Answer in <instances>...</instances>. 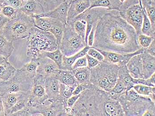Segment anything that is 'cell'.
I'll return each mask as SVG.
<instances>
[{"label": "cell", "instance_id": "cell-4", "mask_svg": "<svg viewBox=\"0 0 155 116\" xmlns=\"http://www.w3.org/2000/svg\"><path fill=\"white\" fill-rule=\"evenodd\" d=\"M27 56L30 59L39 58L45 52L59 49L55 37L51 32L34 27L27 38Z\"/></svg>", "mask_w": 155, "mask_h": 116}, {"label": "cell", "instance_id": "cell-25", "mask_svg": "<svg viewBox=\"0 0 155 116\" xmlns=\"http://www.w3.org/2000/svg\"><path fill=\"white\" fill-rule=\"evenodd\" d=\"M78 84L90 83L91 69L87 67H79L72 70Z\"/></svg>", "mask_w": 155, "mask_h": 116}, {"label": "cell", "instance_id": "cell-31", "mask_svg": "<svg viewBox=\"0 0 155 116\" xmlns=\"http://www.w3.org/2000/svg\"><path fill=\"white\" fill-rule=\"evenodd\" d=\"M133 88L138 94L141 96L148 97L155 102V87L143 84H136L134 86Z\"/></svg>", "mask_w": 155, "mask_h": 116}, {"label": "cell", "instance_id": "cell-55", "mask_svg": "<svg viewBox=\"0 0 155 116\" xmlns=\"http://www.w3.org/2000/svg\"><path fill=\"white\" fill-rule=\"evenodd\" d=\"M22 1H23V2H25L26 1H27V0H22Z\"/></svg>", "mask_w": 155, "mask_h": 116}, {"label": "cell", "instance_id": "cell-28", "mask_svg": "<svg viewBox=\"0 0 155 116\" xmlns=\"http://www.w3.org/2000/svg\"><path fill=\"white\" fill-rule=\"evenodd\" d=\"M118 79L123 82L127 91L133 88L135 85L134 78L131 76L126 65L120 66L118 70Z\"/></svg>", "mask_w": 155, "mask_h": 116}, {"label": "cell", "instance_id": "cell-2", "mask_svg": "<svg viewBox=\"0 0 155 116\" xmlns=\"http://www.w3.org/2000/svg\"><path fill=\"white\" fill-rule=\"evenodd\" d=\"M124 111L117 100L109 92L90 83L89 86L80 94L72 108L70 116H124Z\"/></svg>", "mask_w": 155, "mask_h": 116}, {"label": "cell", "instance_id": "cell-26", "mask_svg": "<svg viewBox=\"0 0 155 116\" xmlns=\"http://www.w3.org/2000/svg\"><path fill=\"white\" fill-rule=\"evenodd\" d=\"M60 83L65 85H73L78 84L77 80L74 77L72 72L70 70L60 69L55 76Z\"/></svg>", "mask_w": 155, "mask_h": 116}, {"label": "cell", "instance_id": "cell-44", "mask_svg": "<svg viewBox=\"0 0 155 116\" xmlns=\"http://www.w3.org/2000/svg\"><path fill=\"white\" fill-rule=\"evenodd\" d=\"M86 57L87 58V67H88L90 69L94 68L96 66H97L100 63V61H98L94 58L91 57L87 54L86 55Z\"/></svg>", "mask_w": 155, "mask_h": 116}, {"label": "cell", "instance_id": "cell-5", "mask_svg": "<svg viewBox=\"0 0 155 116\" xmlns=\"http://www.w3.org/2000/svg\"><path fill=\"white\" fill-rule=\"evenodd\" d=\"M119 67L103 61L91 69L90 83L97 88L109 92L113 88L118 78Z\"/></svg>", "mask_w": 155, "mask_h": 116}, {"label": "cell", "instance_id": "cell-17", "mask_svg": "<svg viewBox=\"0 0 155 116\" xmlns=\"http://www.w3.org/2000/svg\"><path fill=\"white\" fill-rule=\"evenodd\" d=\"M90 0H71L68 11L67 24L71 23L75 17L90 8Z\"/></svg>", "mask_w": 155, "mask_h": 116}, {"label": "cell", "instance_id": "cell-6", "mask_svg": "<svg viewBox=\"0 0 155 116\" xmlns=\"http://www.w3.org/2000/svg\"><path fill=\"white\" fill-rule=\"evenodd\" d=\"M34 27L33 18L19 10L17 17L8 22L2 35L8 40L13 42L27 39Z\"/></svg>", "mask_w": 155, "mask_h": 116}, {"label": "cell", "instance_id": "cell-50", "mask_svg": "<svg viewBox=\"0 0 155 116\" xmlns=\"http://www.w3.org/2000/svg\"><path fill=\"white\" fill-rule=\"evenodd\" d=\"M5 116L4 107L3 103L2 98L0 96V116Z\"/></svg>", "mask_w": 155, "mask_h": 116}, {"label": "cell", "instance_id": "cell-27", "mask_svg": "<svg viewBox=\"0 0 155 116\" xmlns=\"http://www.w3.org/2000/svg\"><path fill=\"white\" fill-rule=\"evenodd\" d=\"M14 49L13 42L8 40L3 35H0V55L8 59Z\"/></svg>", "mask_w": 155, "mask_h": 116}, {"label": "cell", "instance_id": "cell-13", "mask_svg": "<svg viewBox=\"0 0 155 116\" xmlns=\"http://www.w3.org/2000/svg\"><path fill=\"white\" fill-rule=\"evenodd\" d=\"M109 11L110 10H108L104 8L95 7L89 8L82 14L75 17L83 19L87 23V30L85 36V42L87 44V43L88 36L92 28L96 26L97 22L101 17L105 13Z\"/></svg>", "mask_w": 155, "mask_h": 116}, {"label": "cell", "instance_id": "cell-7", "mask_svg": "<svg viewBox=\"0 0 155 116\" xmlns=\"http://www.w3.org/2000/svg\"><path fill=\"white\" fill-rule=\"evenodd\" d=\"M34 78L22 68L17 69L11 79L6 81H0V96L14 92H30Z\"/></svg>", "mask_w": 155, "mask_h": 116}, {"label": "cell", "instance_id": "cell-30", "mask_svg": "<svg viewBox=\"0 0 155 116\" xmlns=\"http://www.w3.org/2000/svg\"><path fill=\"white\" fill-rule=\"evenodd\" d=\"M77 85H65L60 83V100L63 102L65 108L67 107V100L72 96L73 92Z\"/></svg>", "mask_w": 155, "mask_h": 116}, {"label": "cell", "instance_id": "cell-46", "mask_svg": "<svg viewBox=\"0 0 155 116\" xmlns=\"http://www.w3.org/2000/svg\"><path fill=\"white\" fill-rule=\"evenodd\" d=\"M90 83H87V84H78L76 88L74 89L73 92V95H78L81 94L83 91L86 90L89 86Z\"/></svg>", "mask_w": 155, "mask_h": 116}, {"label": "cell", "instance_id": "cell-20", "mask_svg": "<svg viewBox=\"0 0 155 116\" xmlns=\"http://www.w3.org/2000/svg\"><path fill=\"white\" fill-rule=\"evenodd\" d=\"M19 10L31 18L45 13L43 7L36 0H27L24 2L22 6Z\"/></svg>", "mask_w": 155, "mask_h": 116}, {"label": "cell", "instance_id": "cell-34", "mask_svg": "<svg viewBox=\"0 0 155 116\" xmlns=\"http://www.w3.org/2000/svg\"><path fill=\"white\" fill-rule=\"evenodd\" d=\"M143 20L141 27V33L146 36L155 38V29L153 28L151 22L143 8Z\"/></svg>", "mask_w": 155, "mask_h": 116}, {"label": "cell", "instance_id": "cell-29", "mask_svg": "<svg viewBox=\"0 0 155 116\" xmlns=\"http://www.w3.org/2000/svg\"><path fill=\"white\" fill-rule=\"evenodd\" d=\"M154 29H155V0H140Z\"/></svg>", "mask_w": 155, "mask_h": 116}, {"label": "cell", "instance_id": "cell-32", "mask_svg": "<svg viewBox=\"0 0 155 116\" xmlns=\"http://www.w3.org/2000/svg\"><path fill=\"white\" fill-rule=\"evenodd\" d=\"M17 69L10 62L5 65H0V81H6L11 79Z\"/></svg>", "mask_w": 155, "mask_h": 116}, {"label": "cell", "instance_id": "cell-10", "mask_svg": "<svg viewBox=\"0 0 155 116\" xmlns=\"http://www.w3.org/2000/svg\"><path fill=\"white\" fill-rule=\"evenodd\" d=\"M30 92H14L2 96L5 116H11L27 106Z\"/></svg>", "mask_w": 155, "mask_h": 116}, {"label": "cell", "instance_id": "cell-45", "mask_svg": "<svg viewBox=\"0 0 155 116\" xmlns=\"http://www.w3.org/2000/svg\"><path fill=\"white\" fill-rule=\"evenodd\" d=\"M6 5L20 9L22 6L23 2L22 0H5Z\"/></svg>", "mask_w": 155, "mask_h": 116}, {"label": "cell", "instance_id": "cell-33", "mask_svg": "<svg viewBox=\"0 0 155 116\" xmlns=\"http://www.w3.org/2000/svg\"><path fill=\"white\" fill-rule=\"evenodd\" d=\"M64 55L59 49L52 52H45L41 55L40 58H46L50 59L58 65L60 69L62 67Z\"/></svg>", "mask_w": 155, "mask_h": 116}, {"label": "cell", "instance_id": "cell-41", "mask_svg": "<svg viewBox=\"0 0 155 116\" xmlns=\"http://www.w3.org/2000/svg\"><path fill=\"white\" fill-rule=\"evenodd\" d=\"M19 11V9L6 5L2 8L1 13L9 20H12L17 17Z\"/></svg>", "mask_w": 155, "mask_h": 116}, {"label": "cell", "instance_id": "cell-11", "mask_svg": "<svg viewBox=\"0 0 155 116\" xmlns=\"http://www.w3.org/2000/svg\"><path fill=\"white\" fill-rule=\"evenodd\" d=\"M45 78L37 75L34 77L32 88L31 91L28 106L36 107L44 104L48 97L45 86Z\"/></svg>", "mask_w": 155, "mask_h": 116}, {"label": "cell", "instance_id": "cell-42", "mask_svg": "<svg viewBox=\"0 0 155 116\" xmlns=\"http://www.w3.org/2000/svg\"><path fill=\"white\" fill-rule=\"evenodd\" d=\"M87 54L91 56V57L94 58L99 61L102 62L104 61V58L103 55L97 49H94L93 47H90Z\"/></svg>", "mask_w": 155, "mask_h": 116}, {"label": "cell", "instance_id": "cell-21", "mask_svg": "<svg viewBox=\"0 0 155 116\" xmlns=\"http://www.w3.org/2000/svg\"><path fill=\"white\" fill-rule=\"evenodd\" d=\"M143 78L147 79L155 73V57L143 52L141 54Z\"/></svg>", "mask_w": 155, "mask_h": 116}, {"label": "cell", "instance_id": "cell-53", "mask_svg": "<svg viewBox=\"0 0 155 116\" xmlns=\"http://www.w3.org/2000/svg\"><path fill=\"white\" fill-rule=\"evenodd\" d=\"M120 2H121V3L123 2H125L126 0H120Z\"/></svg>", "mask_w": 155, "mask_h": 116}, {"label": "cell", "instance_id": "cell-37", "mask_svg": "<svg viewBox=\"0 0 155 116\" xmlns=\"http://www.w3.org/2000/svg\"><path fill=\"white\" fill-rule=\"evenodd\" d=\"M70 24H72L76 33L85 40L87 30V23L85 20L75 18Z\"/></svg>", "mask_w": 155, "mask_h": 116}, {"label": "cell", "instance_id": "cell-48", "mask_svg": "<svg viewBox=\"0 0 155 116\" xmlns=\"http://www.w3.org/2000/svg\"><path fill=\"white\" fill-rule=\"evenodd\" d=\"M9 19L5 17L1 13L0 14V35H2L4 29Z\"/></svg>", "mask_w": 155, "mask_h": 116}, {"label": "cell", "instance_id": "cell-49", "mask_svg": "<svg viewBox=\"0 0 155 116\" xmlns=\"http://www.w3.org/2000/svg\"><path fill=\"white\" fill-rule=\"evenodd\" d=\"M144 52L155 57V40L152 42L149 47L144 49Z\"/></svg>", "mask_w": 155, "mask_h": 116}, {"label": "cell", "instance_id": "cell-23", "mask_svg": "<svg viewBox=\"0 0 155 116\" xmlns=\"http://www.w3.org/2000/svg\"><path fill=\"white\" fill-rule=\"evenodd\" d=\"M90 46L87 45L84 49L79 51L75 55L69 57L64 56L63 58L62 67L61 69L66 70H72V66L75 61L79 58L84 57L87 54Z\"/></svg>", "mask_w": 155, "mask_h": 116}, {"label": "cell", "instance_id": "cell-38", "mask_svg": "<svg viewBox=\"0 0 155 116\" xmlns=\"http://www.w3.org/2000/svg\"><path fill=\"white\" fill-rule=\"evenodd\" d=\"M43 7L45 13L53 10L66 0H36Z\"/></svg>", "mask_w": 155, "mask_h": 116}, {"label": "cell", "instance_id": "cell-8", "mask_svg": "<svg viewBox=\"0 0 155 116\" xmlns=\"http://www.w3.org/2000/svg\"><path fill=\"white\" fill-rule=\"evenodd\" d=\"M120 15L132 26L138 35L141 34L143 9L140 0H126L121 3Z\"/></svg>", "mask_w": 155, "mask_h": 116}, {"label": "cell", "instance_id": "cell-16", "mask_svg": "<svg viewBox=\"0 0 155 116\" xmlns=\"http://www.w3.org/2000/svg\"><path fill=\"white\" fill-rule=\"evenodd\" d=\"M71 0H66L59 6L50 12L38 15L41 17L51 18L60 21L65 25L67 24L68 11Z\"/></svg>", "mask_w": 155, "mask_h": 116}, {"label": "cell", "instance_id": "cell-51", "mask_svg": "<svg viewBox=\"0 0 155 116\" xmlns=\"http://www.w3.org/2000/svg\"><path fill=\"white\" fill-rule=\"evenodd\" d=\"M9 63L8 59L2 56V55H0V65H5V64H7Z\"/></svg>", "mask_w": 155, "mask_h": 116}, {"label": "cell", "instance_id": "cell-12", "mask_svg": "<svg viewBox=\"0 0 155 116\" xmlns=\"http://www.w3.org/2000/svg\"><path fill=\"white\" fill-rule=\"evenodd\" d=\"M29 116H67L65 107L62 102L57 100L46 105L45 103L36 107L27 106Z\"/></svg>", "mask_w": 155, "mask_h": 116}, {"label": "cell", "instance_id": "cell-52", "mask_svg": "<svg viewBox=\"0 0 155 116\" xmlns=\"http://www.w3.org/2000/svg\"><path fill=\"white\" fill-rule=\"evenodd\" d=\"M5 6H6L5 0H0V7L2 8Z\"/></svg>", "mask_w": 155, "mask_h": 116}, {"label": "cell", "instance_id": "cell-19", "mask_svg": "<svg viewBox=\"0 0 155 116\" xmlns=\"http://www.w3.org/2000/svg\"><path fill=\"white\" fill-rule=\"evenodd\" d=\"M126 65L132 77L134 79H143L141 54L132 57Z\"/></svg>", "mask_w": 155, "mask_h": 116}, {"label": "cell", "instance_id": "cell-9", "mask_svg": "<svg viewBox=\"0 0 155 116\" xmlns=\"http://www.w3.org/2000/svg\"><path fill=\"white\" fill-rule=\"evenodd\" d=\"M87 45L85 39L76 33L72 24H67L59 46V49L64 56L69 57L75 55Z\"/></svg>", "mask_w": 155, "mask_h": 116}, {"label": "cell", "instance_id": "cell-1", "mask_svg": "<svg viewBox=\"0 0 155 116\" xmlns=\"http://www.w3.org/2000/svg\"><path fill=\"white\" fill-rule=\"evenodd\" d=\"M134 27L117 11H110L100 19L96 27L93 48L120 54L134 53L141 48Z\"/></svg>", "mask_w": 155, "mask_h": 116}, {"label": "cell", "instance_id": "cell-40", "mask_svg": "<svg viewBox=\"0 0 155 116\" xmlns=\"http://www.w3.org/2000/svg\"><path fill=\"white\" fill-rule=\"evenodd\" d=\"M155 39L154 37L146 36L142 33L138 35L137 38L139 45L143 49L148 48Z\"/></svg>", "mask_w": 155, "mask_h": 116}, {"label": "cell", "instance_id": "cell-54", "mask_svg": "<svg viewBox=\"0 0 155 116\" xmlns=\"http://www.w3.org/2000/svg\"><path fill=\"white\" fill-rule=\"evenodd\" d=\"M2 8L1 7H0V14H1V12H2Z\"/></svg>", "mask_w": 155, "mask_h": 116}, {"label": "cell", "instance_id": "cell-18", "mask_svg": "<svg viewBox=\"0 0 155 116\" xmlns=\"http://www.w3.org/2000/svg\"><path fill=\"white\" fill-rule=\"evenodd\" d=\"M45 86L49 102L60 100V83L56 77L45 78Z\"/></svg>", "mask_w": 155, "mask_h": 116}, {"label": "cell", "instance_id": "cell-39", "mask_svg": "<svg viewBox=\"0 0 155 116\" xmlns=\"http://www.w3.org/2000/svg\"><path fill=\"white\" fill-rule=\"evenodd\" d=\"M39 65V62L37 59H32L28 63L25 64L21 67L28 74L35 77L37 73V67Z\"/></svg>", "mask_w": 155, "mask_h": 116}, {"label": "cell", "instance_id": "cell-22", "mask_svg": "<svg viewBox=\"0 0 155 116\" xmlns=\"http://www.w3.org/2000/svg\"><path fill=\"white\" fill-rule=\"evenodd\" d=\"M90 8H104L110 11L119 12L122 3L120 0H90Z\"/></svg>", "mask_w": 155, "mask_h": 116}, {"label": "cell", "instance_id": "cell-15", "mask_svg": "<svg viewBox=\"0 0 155 116\" xmlns=\"http://www.w3.org/2000/svg\"><path fill=\"white\" fill-rule=\"evenodd\" d=\"M37 60L39 65L36 74L43 76L45 78L56 76L60 69L53 61L46 57L40 58H37Z\"/></svg>", "mask_w": 155, "mask_h": 116}, {"label": "cell", "instance_id": "cell-3", "mask_svg": "<svg viewBox=\"0 0 155 116\" xmlns=\"http://www.w3.org/2000/svg\"><path fill=\"white\" fill-rule=\"evenodd\" d=\"M128 116H155V102L141 96L132 88L117 100Z\"/></svg>", "mask_w": 155, "mask_h": 116}, {"label": "cell", "instance_id": "cell-35", "mask_svg": "<svg viewBox=\"0 0 155 116\" xmlns=\"http://www.w3.org/2000/svg\"><path fill=\"white\" fill-rule=\"evenodd\" d=\"M127 91V88L125 83L122 81L118 78L117 82L113 88L108 92L112 98L115 99L117 100L121 95L125 94Z\"/></svg>", "mask_w": 155, "mask_h": 116}, {"label": "cell", "instance_id": "cell-47", "mask_svg": "<svg viewBox=\"0 0 155 116\" xmlns=\"http://www.w3.org/2000/svg\"><path fill=\"white\" fill-rule=\"evenodd\" d=\"M96 27H94L92 28L91 32H90L88 36L87 43V45L88 46H90L91 47H92L93 45Z\"/></svg>", "mask_w": 155, "mask_h": 116}, {"label": "cell", "instance_id": "cell-36", "mask_svg": "<svg viewBox=\"0 0 155 116\" xmlns=\"http://www.w3.org/2000/svg\"><path fill=\"white\" fill-rule=\"evenodd\" d=\"M64 25L57 20L53 26L48 31L49 32H51L55 37L59 45V47L64 35Z\"/></svg>", "mask_w": 155, "mask_h": 116}, {"label": "cell", "instance_id": "cell-14", "mask_svg": "<svg viewBox=\"0 0 155 116\" xmlns=\"http://www.w3.org/2000/svg\"><path fill=\"white\" fill-rule=\"evenodd\" d=\"M97 50L103 55L104 58V61L117 65L118 67L126 65L132 57L135 55L142 54L144 52V49L142 48L134 53L128 54H120L111 51Z\"/></svg>", "mask_w": 155, "mask_h": 116}, {"label": "cell", "instance_id": "cell-24", "mask_svg": "<svg viewBox=\"0 0 155 116\" xmlns=\"http://www.w3.org/2000/svg\"><path fill=\"white\" fill-rule=\"evenodd\" d=\"M32 18L35 27L45 31H48L57 20L51 18L41 17L38 15L34 16Z\"/></svg>", "mask_w": 155, "mask_h": 116}, {"label": "cell", "instance_id": "cell-43", "mask_svg": "<svg viewBox=\"0 0 155 116\" xmlns=\"http://www.w3.org/2000/svg\"><path fill=\"white\" fill-rule=\"evenodd\" d=\"M87 58L85 55L84 57L78 59L75 61L72 66V70L79 67H87Z\"/></svg>", "mask_w": 155, "mask_h": 116}]
</instances>
